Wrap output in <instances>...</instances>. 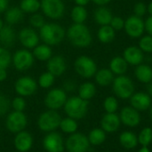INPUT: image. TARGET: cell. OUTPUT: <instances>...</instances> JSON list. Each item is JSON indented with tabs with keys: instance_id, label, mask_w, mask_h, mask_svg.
I'll return each mask as SVG.
<instances>
[{
	"instance_id": "cell-1",
	"label": "cell",
	"mask_w": 152,
	"mask_h": 152,
	"mask_svg": "<svg viewBox=\"0 0 152 152\" xmlns=\"http://www.w3.org/2000/svg\"><path fill=\"white\" fill-rule=\"evenodd\" d=\"M69 42L76 47L85 48L92 44L93 37L90 29L84 23H74L67 30Z\"/></svg>"
},
{
	"instance_id": "cell-2",
	"label": "cell",
	"mask_w": 152,
	"mask_h": 152,
	"mask_svg": "<svg viewBox=\"0 0 152 152\" xmlns=\"http://www.w3.org/2000/svg\"><path fill=\"white\" fill-rule=\"evenodd\" d=\"M66 36L64 28L57 23H45L39 28L40 39L48 45H56L62 42Z\"/></svg>"
},
{
	"instance_id": "cell-3",
	"label": "cell",
	"mask_w": 152,
	"mask_h": 152,
	"mask_svg": "<svg viewBox=\"0 0 152 152\" xmlns=\"http://www.w3.org/2000/svg\"><path fill=\"white\" fill-rule=\"evenodd\" d=\"M88 106V101L83 100L79 96H72L67 99L64 105V110L69 118L79 120L86 116Z\"/></svg>"
},
{
	"instance_id": "cell-4",
	"label": "cell",
	"mask_w": 152,
	"mask_h": 152,
	"mask_svg": "<svg viewBox=\"0 0 152 152\" xmlns=\"http://www.w3.org/2000/svg\"><path fill=\"white\" fill-rule=\"evenodd\" d=\"M112 88L116 96L123 100L130 99L134 94V85L132 79L126 75L115 77L112 82Z\"/></svg>"
},
{
	"instance_id": "cell-5",
	"label": "cell",
	"mask_w": 152,
	"mask_h": 152,
	"mask_svg": "<svg viewBox=\"0 0 152 152\" xmlns=\"http://www.w3.org/2000/svg\"><path fill=\"white\" fill-rule=\"evenodd\" d=\"M61 120V117L56 110H49L39 116L37 119V126L42 132H54L59 128Z\"/></svg>"
},
{
	"instance_id": "cell-6",
	"label": "cell",
	"mask_w": 152,
	"mask_h": 152,
	"mask_svg": "<svg viewBox=\"0 0 152 152\" xmlns=\"http://www.w3.org/2000/svg\"><path fill=\"white\" fill-rule=\"evenodd\" d=\"M74 69L76 72L84 78L93 77L98 70L96 62L86 55H81L77 58L74 62Z\"/></svg>"
},
{
	"instance_id": "cell-7",
	"label": "cell",
	"mask_w": 152,
	"mask_h": 152,
	"mask_svg": "<svg viewBox=\"0 0 152 152\" xmlns=\"http://www.w3.org/2000/svg\"><path fill=\"white\" fill-rule=\"evenodd\" d=\"M40 8L45 16L53 20L61 18L65 12V4L62 0H42Z\"/></svg>"
},
{
	"instance_id": "cell-8",
	"label": "cell",
	"mask_w": 152,
	"mask_h": 152,
	"mask_svg": "<svg viewBox=\"0 0 152 152\" xmlns=\"http://www.w3.org/2000/svg\"><path fill=\"white\" fill-rule=\"evenodd\" d=\"M65 149L68 152H87L90 149V142L85 134L75 133L66 140Z\"/></svg>"
},
{
	"instance_id": "cell-9",
	"label": "cell",
	"mask_w": 152,
	"mask_h": 152,
	"mask_svg": "<svg viewBox=\"0 0 152 152\" xmlns=\"http://www.w3.org/2000/svg\"><path fill=\"white\" fill-rule=\"evenodd\" d=\"M67 99V94L62 88H53L45 95V105L48 110H57L64 107Z\"/></svg>"
},
{
	"instance_id": "cell-10",
	"label": "cell",
	"mask_w": 152,
	"mask_h": 152,
	"mask_svg": "<svg viewBox=\"0 0 152 152\" xmlns=\"http://www.w3.org/2000/svg\"><path fill=\"white\" fill-rule=\"evenodd\" d=\"M35 57L32 53L27 49H20L12 56V62L14 68L19 71L28 70L34 64Z\"/></svg>"
},
{
	"instance_id": "cell-11",
	"label": "cell",
	"mask_w": 152,
	"mask_h": 152,
	"mask_svg": "<svg viewBox=\"0 0 152 152\" xmlns=\"http://www.w3.org/2000/svg\"><path fill=\"white\" fill-rule=\"evenodd\" d=\"M28 124L27 116L21 111H15L9 113L6 120H5V126L7 130L12 134H17L21 132L25 129Z\"/></svg>"
},
{
	"instance_id": "cell-12",
	"label": "cell",
	"mask_w": 152,
	"mask_h": 152,
	"mask_svg": "<svg viewBox=\"0 0 152 152\" xmlns=\"http://www.w3.org/2000/svg\"><path fill=\"white\" fill-rule=\"evenodd\" d=\"M126 33L132 38H140L145 31L144 20L136 15H131L125 20Z\"/></svg>"
},
{
	"instance_id": "cell-13",
	"label": "cell",
	"mask_w": 152,
	"mask_h": 152,
	"mask_svg": "<svg viewBox=\"0 0 152 152\" xmlns=\"http://www.w3.org/2000/svg\"><path fill=\"white\" fill-rule=\"evenodd\" d=\"M15 92L19 96L28 97L33 95L37 90V83L34 78L28 76L21 77L17 79L14 85Z\"/></svg>"
},
{
	"instance_id": "cell-14",
	"label": "cell",
	"mask_w": 152,
	"mask_h": 152,
	"mask_svg": "<svg viewBox=\"0 0 152 152\" xmlns=\"http://www.w3.org/2000/svg\"><path fill=\"white\" fill-rule=\"evenodd\" d=\"M43 147L47 152H63L65 143L62 136L56 132H50L43 140Z\"/></svg>"
},
{
	"instance_id": "cell-15",
	"label": "cell",
	"mask_w": 152,
	"mask_h": 152,
	"mask_svg": "<svg viewBox=\"0 0 152 152\" xmlns=\"http://www.w3.org/2000/svg\"><path fill=\"white\" fill-rule=\"evenodd\" d=\"M20 44L27 49H34L39 43V36L34 28H24L18 35Z\"/></svg>"
},
{
	"instance_id": "cell-16",
	"label": "cell",
	"mask_w": 152,
	"mask_h": 152,
	"mask_svg": "<svg viewBox=\"0 0 152 152\" xmlns=\"http://www.w3.org/2000/svg\"><path fill=\"white\" fill-rule=\"evenodd\" d=\"M119 118L124 125L129 127H136L141 122L140 112L131 106L122 109Z\"/></svg>"
},
{
	"instance_id": "cell-17",
	"label": "cell",
	"mask_w": 152,
	"mask_h": 152,
	"mask_svg": "<svg viewBox=\"0 0 152 152\" xmlns=\"http://www.w3.org/2000/svg\"><path fill=\"white\" fill-rule=\"evenodd\" d=\"M123 58L128 65L138 66L144 61V53L139 48V46L131 45L126 47L123 52Z\"/></svg>"
},
{
	"instance_id": "cell-18",
	"label": "cell",
	"mask_w": 152,
	"mask_h": 152,
	"mask_svg": "<svg viewBox=\"0 0 152 152\" xmlns=\"http://www.w3.org/2000/svg\"><path fill=\"white\" fill-rule=\"evenodd\" d=\"M130 103H131V107H133L139 112L145 111L146 110L151 108L152 104V99L147 93L138 92V93H134L130 97Z\"/></svg>"
},
{
	"instance_id": "cell-19",
	"label": "cell",
	"mask_w": 152,
	"mask_h": 152,
	"mask_svg": "<svg viewBox=\"0 0 152 152\" xmlns=\"http://www.w3.org/2000/svg\"><path fill=\"white\" fill-rule=\"evenodd\" d=\"M13 144L18 152L29 151L33 146V137L27 131H21L16 134Z\"/></svg>"
},
{
	"instance_id": "cell-20",
	"label": "cell",
	"mask_w": 152,
	"mask_h": 152,
	"mask_svg": "<svg viewBox=\"0 0 152 152\" xmlns=\"http://www.w3.org/2000/svg\"><path fill=\"white\" fill-rule=\"evenodd\" d=\"M47 71L53 74L54 77H60L66 71L67 64L65 59L61 55L52 56L46 63Z\"/></svg>"
},
{
	"instance_id": "cell-21",
	"label": "cell",
	"mask_w": 152,
	"mask_h": 152,
	"mask_svg": "<svg viewBox=\"0 0 152 152\" xmlns=\"http://www.w3.org/2000/svg\"><path fill=\"white\" fill-rule=\"evenodd\" d=\"M120 123L119 116L116 113H106L101 120V126L106 133H115L119 128Z\"/></svg>"
},
{
	"instance_id": "cell-22",
	"label": "cell",
	"mask_w": 152,
	"mask_h": 152,
	"mask_svg": "<svg viewBox=\"0 0 152 152\" xmlns=\"http://www.w3.org/2000/svg\"><path fill=\"white\" fill-rule=\"evenodd\" d=\"M16 35L11 25H4L0 29V45L4 48H9L13 45Z\"/></svg>"
},
{
	"instance_id": "cell-23",
	"label": "cell",
	"mask_w": 152,
	"mask_h": 152,
	"mask_svg": "<svg viewBox=\"0 0 152 152\" xmlns=\"http://www.w3.org/2000/svg\"><path fill=\"white\" fill-rule=\"evenodd\" d=\"M112 18V12L105 6H99L94 12V19L95 22L101 26L110 25Z\"/></svg>"
},
{
	"instance_id": "cell-24",
	"label": "cell",
	"mask_w": 152,
	"mask_h": 152,
	"mask_svg": "<svg viewBox=\"0 0 152 152\" xmlns=\"http://www.w3.org/2000/svg\"><path fill=\"white\" fill-rule=\"evenodd\" d=\"M128 64L123 58V56H115L110 61V71L117 76L125 75L127 71Z\"/></svg>"
},
{
	"instance_id": "cell-25",
	"label": "cell",
	"mask_w": 152,
	"mask_h": 152,
	"mask_svg": "<svg viewBox=\"0 0 152 152\" xmlns=\"http://www.w3.org/2000/svg\"><path fill=\"white\" fill-rule=\"evenodd\" d=\"M135 77L142 84H149L152 81V68L147 64H140L136 66L134 70Z\"/></svg>"
},
{
	"instance_id": "cell-26",
	"label": "cell",
	"mask_w": 152,
	"mask_h": 152,
	"mask_svg": "<svg viewBox=\"0 0 152 152\" xmlns=\"http://www.w3.org/2000/svg\"><path fill=\"white\" fill-rule=\"evenodd\" d=\"M95 82L101 86H108L112 84L114 80V74L110 71V69H101L96 71Z\"/></svg>"
},
{
	"instance_id": "cell-27",
	"label": "cell",
	"mask_w": 152,
	"mask_h": 152,
	"mask_svg": "<svg viewBox=\"0 0 152 152\" xmlns=\"http://www.w3.org/2000/svg\"><path fill=\"white\" fill-rule=\"evenodd\" d=\"M23 13L20 7H10L4 12V20L8 25H14L23 19Z\"/></svg>"
},
{
	"instance_id": "cell-28",
	"label": "cell",
	"mask_w": 152,
	"mask_h": 152,
	"mask_svg": "<svg viewBox=\"0 0 152 152\" xmlns=\"http://www.w3.org/2000/svg\"><path fill=\"white\" fill-rule=\"evenodd\" d=\"M116 37V31L110 26H101L97 32V37L99 41L102 44H110L111 43Z\"/></svg>"
},
{
	"instance_id": "cell-29",
	"label": "cell",
	"mask_w": 152,
	"mask_h": 152,
	"mask_svg": "<svg viewBox=\"0 0 152 152\" xmlns=\"http://www.w3.org/2000/svg\"><path fill=\"white\" fill-rule=\"evenodd\" d=\"M120 144L127 150L134 149L138 145V137L132 132L126 131L120 134L119 136Z\"/></svg>"
},
{
	"instance_id": "cell-30",
	"label": "cell",
	"mask_w": 152,
	"mask_h": 152,
	"mask_svg": "<svg viewBox=\"0 0 152 152\" xmlns=\"http://www.w3.org/2000/svg\"><path fill=\"white\" fill-rule=\"evenodd\" d=\"M96 94V87L92 82H85L78 87V96L83 100L89 101L94 97Z\"/></svg>"
},
{
	"instance_id": "cell-31",
	"label": "cell",
	"mask_w": 152,
	"mask_h": 152,
	"mask_svg": "<svg viewBox=\"0 0 152 152\" xmlns=\"http://www.w3.org/2000/svg\"><path fill=\"white\" fill-rule=\"evenodd\" d=\"M35 59L38 60V61H48L51 57H52V49L50 47V45L43 44V45H37L32 52Z\"/></svg>"
},
{
	"instance_id": "cell-32",
	"label": "cell",
	"mask_w": 152,
	"mask_h": 152,
	"mask_svg": "<svg viewBox=\"0 0 152 152\" xmlns=\"http://www.w3.org/2000/svg\"><path fill=\"white\" fill-rule=\"evenodd\" d=\"M87 138L90 142V145L99 146L105 142L106 132H104L102 128H94L90 131Z\"/></svg>"
},
{
	"instance_id": "cell-33",
	"label": "cell",
	"mask_w": 152,
	"mask_h": 152,
	"mask_svg": "<svg viewBox=\"0 0 152 152\" xmlns=\"http://www.w3.org/2000/svg\"><path fill=\"white\" fill-rule=\"evenodd\" d=\"M59 128L65 134H72L77 133L78 125H77V122L76 119H73V118L68 117L65 118H61Z\"/></svg>"
},
{
	"instance_id": "cell-34",
	"label": "cell",
	"mask_w": 152,
	"mask_h": 152,
	"mask_svg": "<svg viewBox=\"0 0 152 152\" xmlns=\"http://www.w3.org/2000/svg\"><path fill=\"white\" fill-rule=\"evenodd\" d=\"M70 16L74 23H84L87 19L88 12L85 6L76 5L73 7Z\"/></svg>"
},
{
	"instance_id": "cell-35",
	"label": "cell",
	"mask_w": 152,
	"mask_h": 152,
	"mask_svg": "<svg viewBox=\"0 0 152 152\" xmlns=\"http://www.w3.org/2000/svg\"><path fill=\"white\" fill-rule=\"evenodd\" d=\"M20 8L23 12L35 13L40 9V2L38 0H21Z\"/></svg>"
},
{
	"instance_id": "cell-36",
	"label": "cell",
	"mask_w": 152,
	"mask_h": 152,
	"mask_svg": "<svg viewBox=\"0 0 152 152\" xmlns=\"http://www.w3.org/2000/svg\"><path fill=\"white\" fill-rule=\"evenodd\" d=\"M54 80H55V77L50 72L46 71L40 75V77H38L37 84L40 87L44 89H47V88H50L53 85Z\"/></svg>"
},
{
	"instance_id": "cell-37",
	"label": "cell",
	"mask_w": 152,
	"mask_h": 152,
	"mask_svg": "<svg viewBox=\"0 0 152 152\" xmlns=\"http://www.w3.org/2000/svg\"><path fill=\"white\" fill-rule=\"evenodd\" d=\"M152 142V129L151 127H145L143 128L139 136H138V142L142 146H147L150 145Z\"/></svg>"
},
{
	"instance_id": "cell-38",
	"label": "cell",
	"mask_w": 152,
	"mask_h": 152,
	"mask_svg": "<svg viewBox=\"0 0 152 152\" xmlns=\"http://www.w3.org/2000/svg\"><path fill=\"white\" fill-rule=\"evenodd\" d=\"M11 63H12V55L10 52L6 48L0 46V69H6Z\"/></svg>"
},
{
	"instance_id": "cell-39",
	"label": "cell",
	"mask_w": 152,
	"mask_h": 152,
	"mask_svg": "<svg viewBox=\"0 0 152 152\" xmlns=\"http://www.w3.org/2000/svg\"><path fill=\"white\" fill-rule=\"evenodd\" d=\"M139 48L146 53H152V36L145 35L140 37Z\"/></svg>"
},
{
	"instance_id": "cell-40",
	"label": "cell",
	"mask_w": 152,
	"mask_h": 152,
	"mask_svg": "<svg viewBox=\"0 0 152 152\" xmlns=\"http://www.w3.org/2000/svg\"><path fill=\"white\" fill-rule=\"evenodd\" d=\"M103 108L107 113H116L118 108V102L116 97L109 96L103 102Z\"/></svg>"
},
{
	"instance_id": "cell-41",
	"label": "cell",
	"mask_w": 152,
	"mask_h": 152,
	"mask_svg": "<svg viewBox=\"0 0 152 152\" xmlns=\"http://www.w3.org/2000/svg\"><path fill=\"white\" fill-rule=\"evenodd\" d=\"M29 23L32 26V28H42L45 24V18L43 15H41L40 13H33L30 18H29Z\"/></svg>"
},
{
	"instance_id": "cell-42",
	"label": "cell",
	"mask_w": 152,
	"mask_h": 152,
	"mask_svg": "<svg viewBox=\"0 0 152 152\" xmlns=\"http://www.w3.org/2000/svg\"><path fill=\"white\" fill-rule=\"evenodd\" d=\"M11 106L13 109V110L23 112V110L26 108V102L23 97L17 96L11 102Z\"/></svg>"
},
{
	"instance_id": "cell-43",
	"label": "cell",
	"mask_w": 152,
	"mask_h": 152,
	"mask_svg": "<svg viewBox=\"0 0 152 152\" xmlns=\"http://www.w3.org/2000/svg\"><path fill=\"white\" fill-rule=\"evenodd\" d=\"M11 107V102L4 94L0 93V116L5 115Z\"/></svg>"
},
{
	"instance_id": "cell-44",
	"label": "cell",
	"mask_w": 152,
	"mask_h": 152,
	"mask_svg": "<svg viewBox=\"0 0 152 152\" xmlns=\"http://www.w3.org/2000/svg\"><path fill=\"white\" fill-rule=\"evenodd\" d=\"M110 26L115 30V31H120L124 29L125 28V20L119 16H113Z\"/></svg>"
},
{
	"instance_id": "cell-45",
	"label": "cell",
	"mask_w": 152,
	"mask_h": 152,
	"mask_svg": "<svg viewBox=\"0 0 152 152\" xmlns=\"http://www.w3.org/2000/svg\"><path fill=\"white\" fill-rule=\"evenodd\" d=\"M147 12V5L142 2H138L134 6V13L138 17H142Z\"/></svg>"
},
{
	"instance_id": "cell-46",
	"label": "cell",
	"mask_w": 152,
	"mask_h": 152,
	"mask_svg": "<svg viewBox=\"0 0 152 152\" xmlns=\"http://www.w3.org/2000/svg\"><path fill=\"white\" fill-rule=\"evenodd\" d=\"M77 88V84L74 80L71 79H68L66 81H64L63 85H62V89L67 93V92H73L75 91Z\"/></svg>"
},
{
	"instance_id": "cell-47",
	"label": "cell",
	"mask_w": 152,
	"mask_h": 152,
	"mask_svg": "<svg viewBox=\"0 0 152 152\" xmlns=\"http://www.w3.org/2000/svg\"><path fill=\"white\" fill-rule=\"evenodd\" d=\"M145 26V31L148 33V35L152 36V16H149L146 20L144 21Z\"/></svg>"
},
{
	"instance_id": "cell-48",
	"label": "cell",
	"mask_w": 152,
	"mask_h": 152,
	"mask_svg": "<svg viewBox=\"0 0 152 152\" xmlns=\"http://www.w3.org/2000/svg\"><path fill=\"white\" fill-rule=\"evenodd\" d=\"M9 1L8 0H0V13L4 12L8 8Z\"/></svg>"
},
{
	"instance_id": "cell-49",
	"label": "cell",
	"mask_w": 152,
	"mask_h": 152,
	"mask_svg": "<svg viewBox=\"0 0 152 152\" xmlns=\"http://www.w3.org/2000/svg\"><path fill=\"white\" fill-rule=\"evenodd\" d=\"M91 1H93L95 4H97L99 6H105L106 4L110 3L111 0H91Z\"/></svg>"
},
{
	"instance_id": "cell-50",
	"label": "cell",
	"mask_w": 152,
	"mask_h": 152,
	"mask_svg": "<svg viewBox=\"0 0 152 152\" xmlns=\"http://www.w3.org/2000/svg\"><path fill=\"white\" fill-rule=\"evenodd\" d=\"M7 77V71L6 69H0V82H3L6 79Z\"/></svg>"
},
{
	"instance_id": "cell-51",
	"label": "cell",
	"mask_w": 152,
	"mask_h": 152,
	"mask_svg": "<svg viewBox=\"0 0 152 152\" xmlns=\"http://www.w3.org/2000/svg\"><path fill=\"white\" fill-rule=\"evenodd\" d=\"M91 0H74V2L76 3L77 5H80V6H86V4H89Z\"/></svg>"
},
{
	"instance_id": "cell-52",
	"label": "cell",
	"mask_w": 152,
	"mask_h": 152,
	"mask_svg": "<svg viewBox=\"0 0 152 152\" xmlns=\"http://www.w3.org/2000/svg\"><path fill=\"white\" fill-rule=\"evenodd\" d=\"M147 94L152 98V82L149 83L147 86Z\"/></svg>"
},
{
	"instance_id": "cell-53",
	"label": "cell",
	"mask_w": 152,
	"mask_h": 152,
	"mask_svg": "<svg viewBox=\"0 0 152 152\" xmlns=\"http://www.w3.org/2000/svg\"><path fill=\"white\" fill-rule=\"evenodd\" d=\"M147 12H149L150 16H152V1L147 5Z\"/></svg>"
},
{
	"instance_id": "cell-54",
	"label": "cell",
	"mask_w": 152,
	"mask_h": 152,
	"mask_svg": "<svg viewBox=\"0 0 152 152\" xmlns=\"http://www.w3.org/2000/svg\"><path fill=\"white\" fill-rule=\"evenodd\" d=\"M138 152H151V151H150V149H149L147 146H142V147L139 150V151Z\"/></svg>"
},
{
	"instance_id": "cell-55",
	"label": "cell",
	"mask_w": 152,
	"mask_h": 152,
	"mask_svg": "<svg viewBox=\"0 0 152 152\" xmlns=\"http://www.w3.org/2000/svg\"><path fill=\"white\" fill-rule=\"evenodd\" d=\"M3 27H4V22H3V20L0 19V29H1Z\"/></svg>"
},
{
	"instance_id": "cell-56",
	"label": "cell",
	"mask_w": 152,
	"mask_h": 152,
	"mask_svg": "<svg viewBox=\"0 0 152 152\" xmlns=\"http://www.w3.org/2000/svg\"><path fill=\"white\" fill-rule=\"evenodd\" d=\"M150 116H151V118L152 119V104L151 106V110H150Z\"/></svg>"
}]
</instances>
